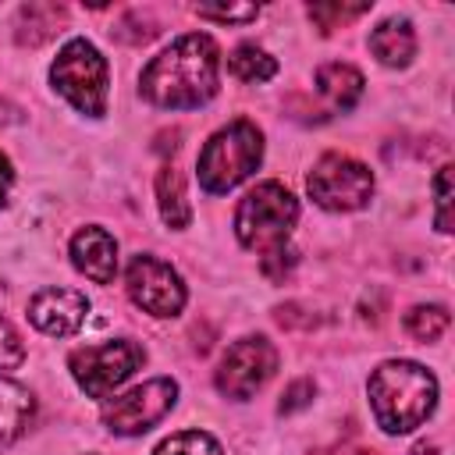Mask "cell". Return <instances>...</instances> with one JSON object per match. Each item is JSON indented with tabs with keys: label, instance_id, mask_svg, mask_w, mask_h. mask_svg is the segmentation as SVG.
<instances>
[{
	"label": "cell",
	"instance_id": "obj_1",
	"mask_svg": "<svg viewBox=\"0 0 455 455\" xmlns=\"http://www.w3.org/2000/svg\"><path fill=\"white\" fill-rule=\"evenodd\" d=\"M220 50L213 36L188 32L160 50L139 75V92L160 110H196L217 96Z\"/></svg>",
	"mask_w": 455,
	"mask_h": 455
},
{
	"label": "cell",
	"instance_id": "obj_2",
	"mask_svg": "<svg viewBox=\"0 0 455 455\" xmlns=\"http://www.w3.org/2000/svg\"><path fill=\"white\" fill-rule=\"evenodd\" d=\"M373 419L384 434L416 430L437 405V377L409 359H387L370 373L366 384Z\"/></svg>",
	"mask_w": 455,
	"mask_h": 455
},
{
	"label": "cell",
	"instance_id": "obj_3",
	"mask_svg": "<svg viewBox=\"0 0 455 455\" xmlns=\"http://www.w3.org/2000/svg\"><path fill=\"white\" fill-rule=\"evenodd\" d=\"M259 160H263V132L252 121L238 117L220 132H213L199 149V160H196L199 185L210 196H224L235 185H242L259 167Z\"/></svg>",
	"mask_w": 455,
	"mask_h": 455
},
{
	"label": "cell",
	"instance_id": "obj_4",
	"mask_svg": "<svg viewBox=\"0 0 455 455\" xmlns=\"http://www.w3.org/2000/svg\"><path fill=\"white\" fill-rule=\"evenodd\" d=\"M299 220V199L281 181H259L249 188L235 210V235L245 249L274 252L288 245V235Z\"/></svg>",
	"mask_w": 455,
	"mask_h": 455
},
{
	"label": "cell",
	"instance_id": "obj_5",
	"mask_svg": "<svg viewBox=\"0 0 455 455\" xmlns=\"http://www.w3.org/2000/svg\"><path fill=\"white\" fill-rule=\"evenodd\" d=\"M50 82L78 114H89V117L107 114L110 68H107V57L89 39H71L60 46L50 68Z\"/></svg>",
	"mask_w": 455,
	"mask_h": 455
},
{
	"label": "cell",
	"instance_id": "obj_6",
	"mask_svg": "<svg viewBox=\"0 0 455 455\" xmlns=\"http://www.w3.org/2000/svg\"><path fill=\"white\" fill-rule=\"evenodd\" d=\"M142 363H146V348L132 338H110L103 345H82L68 355V370L89 398H107Z\"/></svg>",
	"mask_w": 455,
	"mask_h": 455
},
{
	"label": "cell",
	"instance_id": "obj_7",
	"mask_svg": "<svg viewBox=\"0 0 455 455\" xmlns=\"http://www.w3.org/2000/svg\"><path fill=\"white\" fill-rule=\"evenodd\" d=\"M306 188L313 196L316 206L331 210V213H352V210H363L373 196V174L366 164H359L355 156H345V153H323L309 178H306Z\"/></svg>",
	"mask_w": 455,
	"mask_h": 455
},
{
	"label": "cell",
	"instance_id": "obj_8",
	"mask_svg": "<svg viewBox=\"0 0 455 455\" xmlns=\"http://www.w3.org/2000/svg\"><path fill=\"white\" fill-rule=\"evenodd\" d=\"M174 402H178V384L171 377H153V380L117 395L114 402H107L100 419L117 437H139V434L153 430L174 409Z\"/></svg>",
	"mask_w": 455,
	"mask_h": 455
},
{
	"label": "cell",
	"instance_id": "obj_9",
	"mask_svg": "<svg viewBox=\"0 0 455 455\" xmlns=\"http://www.w3.org/2000/svg\"><path fill=\"white\" fill-rule=\"evenodd\" d=\"M274 370H277V348L263 334H249V338H238L235 345H228V352L220 355V366L213 373V384L224 398L245 402L274 377Z\"/></svg>",
	"mask_w": 455,
	"mask_h": 455
},
{
	"label": "cell",
	"instance_id": "obj_10",
	"mask_svg": "<svg viewBox=\"0 0 455 455\" xmlns=\"http://www.w3.org/2000/svg\"><path fill=\"white\" fill-rule=\"evenodd\" d=\"M124 288H128V299L149 316H178L185 309V299H188L181 274L149 252H139L128 263Z\"/></svg>",
	"mask_w": 455,
	"mask_h": 455
},
{
	"label": "cell",
	"instance_id": "obj_11",
	"mask_svg": "<svg viewBox=\"0 0 455 455\" xmlns=\"http://www.w3.org/2000/svg\"><path fill=\"white\" fill-rule=\"evenodd\" d=\"M89 316V299L78 288H43L28 299V320L50 338H71Z\"/></svg>",
	"mask_w": 455,
	"mask_h": 455
},
{
	"label": "cell",
	"instance_id": "obj_12",
	"mask_svg": "<svg viewBox=\"0 0 455 455\" xmlns=\"http://www.w3.org/2000/svg\"><path fill=\"white\" fill-rule=\"evenodd\" d=\"M68 252H71L75 270L85 274L89 281H96V284H110L114 281V274H117V242H114L110 231L89 224V228L75 231Z\"/></svg>",
	"mask_w": 455,
	"mask_h": 455
},
{
	"label": "cell",
	"instance_id": "obj_13",
	"mask_svg": "<svg viewBox=\"0 0 455 455\" xmlns=\"http://www.w3.org/2000/svg\"><path fill=\"white\" fill-rule=\"evenodd\" d=\"M36 416V398L25 384L0 373V448L14 444Z\"/></svg>",
	"mask_w": 455,
	"mask_h": 455
},
{
	"label": "cell",
	"instance_id": "obj_14",
	"mask_svg": "<svg viewBox=\"0 0 455 455\" xmlns=\"http://www.w3.org/2000/svg\"><path fill=\"white\" fill-rule=\"evenodd\" d=\"M370 50L384 68H405L416 53V32L405 18H387L370 32Z\"/></svg>",
	"mask_w": 455,
	"mask_h": 455
},
{
	"label": "cell",
	"instance_id": "obj_15",
	"mask_svg": "<svg viewBox=\"0 0 455 455\" xmlns=\"http://www.w3.org/2000/svg\"><path fill=\"white\" fill-rule=\"evenodd\" d=\"M316 92L327 100L331 110H352L363 96V75L352 64L331 60L316 68Z\"/></svg>",
	"mask_w": 455,
	"mask_h": 455
},
{
	"label": "cell",
	"instance_id": "obj_16",
	"mask_svg": "<svg viewBox=\"0 0 455 455\" xmlns=\"http://www.w3.org/2000/svg\"><path fill=\"white\" fill-rule=\"evenodd\" d=\"M156 203H160V217H164L167 228H174V231L188 228L192 206H188L185 178H181L178 167H160V174H156Z\"/></svg>",
	"mask_w": 455,
	"mask_h": 455
},
{
	"label": "cell",
	"instance_id": "obj_17",
	"mask_svg": "<svg viewBox=\"0 0 455 455\" xmlns=\"http://www.w3.org/2000/svg\"><path fill=\"white\" fill-rule=\"evenodd\" d=\"M60 21H64V7H57V4H28V7H21L18 43H21V46H39V43H46L53 32H60V28H57Z\"/></svg>",
	"mask_w": 455,
	"mask_h": 455
},
{
	"label": "cell",
	"instance_id": "obj_18",
	"mask_svg": "<svg viewBox=\"0 0 455 455\" xmlns=\"http://www.w3.org/2000/svg\"><path fill=\"white\" fill-rule=\"evenodd\" d=\"M228 68H231V75H235L238 82H267V78L277 75V60H274L267 50H259L256 43L235 46L231 57H228Z\"/></svg>",
	"mask_w": 455,
	"mask_h": 455
},
{
	"label": "cell",
	"instance_id": "obj_19",
	"mask_svg": "<svg viewBox=\"0 0 455 455\" xmlns=\"http://www.w3.org/2000/svg\"><path fill=\"white\" fill-rule=\"evenodd\" d=\"M448 323H451V316L444 306H412L405 313V331L416 341H437L448 331Z\"/></svg>",
	"mask_w": 455,
	"mask_h": 455
},
{
	"label": "cell",
	"instance_id": "obj_20",
	"mask_svg": "<svg viewBox=\"0 0 455 455\" xmlns=\"http://www.w3.org/2000/svg\"><path fill=\"white\" fill-rule=\"evenodd\" d=\"M153 455H224L217 437L206 430H181L167 441H160V448Z\"/></svg>",
	"mask_w": 455,
	"mask_h": 455
},
{
	"label": "cell",
	"instance_id": "obj_21",
	"mask_svg": "<svg viewBox=\"0 0 455 455\" xmlns=\"http://www.w3.org/2000/svg\"><path fill=\"white\" fill-rule=\"evenodd\" d=\"M370 7L373 4H309V18L316 21L320 32H334V28H345L355 18L370 14Z\"/></svg>",
	"mask_w": 455,
	"mask_h": 455
},
{
	"label": "cell",
	"instance_id": "obj_22",
	"mask_svg": "<svg viewBox=\"0 0 455 455\" xmlns=\"http://www.w3.org/2000/svg\"><path fill=\"white\" fill-rule=\"evenodd\" d=\"M434 206H437L434 224L441 235H448L451 231V167H441L434 178Z\"/></svg>",
	"mask_w": 455,
	"mask_h": 455
},
{
	"label": "cell",
	"instance_id": "obj_23",
	"mask_svg": "<svg viewBox=\"0 0 455 455\" xmlns=\"http://www.w3.org/2000/svg\"><path fill=\"white\" fill-rule=\"evenodd\" d=\"M21 359H25V345H21L18 331L11 327V320L0 313V373L18 370V366H21Z\"/></svg>",
	"mask_w": 455,
	"mask_h": 455
},
{
	"label": "cell",
	"instance_id": "obj_24",
	"mask_svg": "<svg viewBox=\"0 0 455 455\" xmlns=\"http://www.w3.org/2000/svg\"><path fill=\"white\" fill-rule=\"evenodd\" d=\"M313 395H316V384H313L309 377H299V380H291V384L284 387V395H281V402H277V412H281V416H291V412L306 409V405L313 402Z\"/></svg>",
	"mask_w": 455,
	"mask_h": 455
},
{
	"label": "cell",
	"instance_id": "obj_25",
	"mask_svg": "<svg viewBox=\"0 0 455 455\" xmlns=\"http://www.w3.org/2000/svg\"><path fill=\"white\" fill-rule=\"evenodd\" d=\"M199 18L206 21H220V25H242V21H252L259 14L256 4H238V7H196Z\"/></svg>",
	"mask_w": 455,
	"mask_h": 455
},
{
	"label": "cell",
	"instance_id": "obj_26",
	"mask_svg": "<svg viewBox=\"0 0 455 455\" xmlns=\"http://www.w3.org/2000/svg\"><path fill=\"white\" fill-rule=\"evenodd\" d=\"M291 267H295V249H291V245H281V249L259 256V270H263L270 281H284V277L291 274Z\"/></svg>",
	"mask_w": 455,
	"mask_h": 455
},
{
	"label": "cell",
	"instance_id": "obj_27",
	"mask_svg": "<svg viewBox=\"0 0 455 455\" xmlns=\"http://www.w3.org/2000/svg\"><path fill=\"white\" fill-rule=\"evenodd\" d=\"M11 185H14V167H11V160L0 153V206L7 203V192H11Z\"/></svg>",
	"mask_w": 455,
	"mask_h": 455
},
{
	"label": "cell",
	"instance_id": "obj_28",
	"mask_svg": "<svg viewBox=\"0 0 455 455\" xmlns=\"http://www.w3.org/2000/svg\"><path fill=\"white\" fill-rule=\"evenodd\" d=\"M359 455H370V451H359Z\"/></svg>",
	"mask_w": 455,
	"mask_h": 455
}]
</instances>
